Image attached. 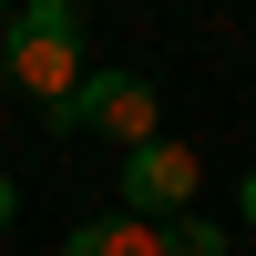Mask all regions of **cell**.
I'll list each match as a JSON object with an SVG mask.
<instances>
[{"instance_id": "cell-2", "label": "cell", "mask_w": 256, "mask_h": 256, "mask_svg": "<svg viewBox=\"0 0 256 256\" xmlns=\"http://www.w3.org/2000/svg\"><path fill=\"white\" fill-rule=\"evenodd\" d=\"M41 123L52 134H113L134 154V144H154V82L144 72H82L62 102H41Z\"/></svg>"}, {"instance_id": "cell-6", "label": "cell", "mask_w": 256, "mask_h": 256, "mask_svg": "<svg viewBox=\"0 0 256 256\" xmlns=\"http://www.w3.org/2000/svg\"><path fill=\"white\" fill-rule=\"evenodd\" d=\"M10 216H20V184H10V174H0V226H10Z\"/></svg>"}, {"instance_id": "cell-8", "label": "cell", "mask_w": 256, "mask_h": 256, "mask_svg": "<svg viewBox=\"0 0 256 256\" xmlns=\"http://www.w3.org/2000/svg\"><path fill=\"white\" fill-rule=\"evenodd\" d=\"M0 82H10V52H0Z\"/></svg>"}, {"instance_id": "cell-5", "label": "cell", "mask_w": 256, "mask_h": 256, "mask_svg": "<svg viewBox=\"0 0 256 256\" xmlns=\"http://www.w3.org/2000/svg\"><path fill=\"white\" fill-rule=\"evenodd\" d=\"M154 236H164V256H226V236L205 216H174V226H154Z\"/></svg>"}, {"instance_id": "cell-7", "label": "cell", "mask_w": 256, "mask_h": 256, "mask_svg": "<svg viewBox=\"0 0 256 256\" xmlns=\"http://www.w3.org/2000/svg\"><path fill=\"white\" fill-rule=\"evenodd\" d=\"M236 216H246V226H256V174H246V184H236Z\"/></svg>"}, {"instance_id": "cell-3", "label": "cell", "mask_w": 256, "mask_h": 256, "mask_svg": "<svg viewBox=\"0 0 256 256\" xmlns=\"http://www.w3.org/2000/svg\"><path fill=\"white\" fill-rule=\"evenodd\" d=\"M195 184H205L195 144L154 134V144H134V154H123V216H144V226H174L184 205H195Z\"/></svg>"}, {"instance_id": "cell-4", "label": "cell", "mask_w": 256, "mask_h": 256, "mask_svg": "<svg viewBox=\"0 0 256 256\" xmlns=\"http://www.w3.org/2000/svg\"><path fill=\"white\" fill-rule=\"evenodd\" d=\"M62 256H164V236H154L144 216H92V226L62 236Z\"/></svg>"}, {"instance_id": "cell-1", "label": "cell", "mask_w": 256, "mask_h": 256, "mask_svg": "<svg viewBox=\"0 0 256 256\" xmlns=\"http://www.w3.org/2000/svg\"><path fill=\"white\" fill-rule=\"evenodd\" d=\"M0 52H10V82L31 102H62L82 82V10H72V0H31V10L0 31Z\"/></svg>"}]
</instances>
